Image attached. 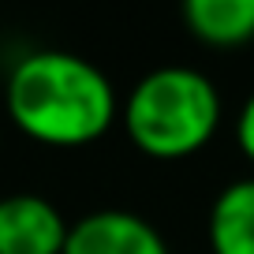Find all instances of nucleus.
Segmentation results:
<instances>
[{
  "instance_id": "nucleus-2",
  "label": "nucleus",
  "mask_w": 254,
  "mask_h": 254,
  "mask_svg": "<svg viewBox=\"0 0 254 254\" xmlns=\"http://www.w3.org/2000/svg\"><path fill=\"white\" fill-rule=\"evenodd\" d=\"M127 135L146 157L180 161L213 138L221 124V94L213 79L187 64H161L127 94Z\"/></svg>"
},
{
  "instance_id": "nucleus-3",
  "label": "nucleus",
  "mask_w": 254,
  "mask_h": 254,
  "mask_svg": "<svg viewBox=\"0 0 254 254\" xmlns=\"http://www.w3.org/2000/svg\"><path fill=\"white\" fill-rule=\"evenodd\" d=\"M60 254H168V243L135 209H94L71 221Z\"/></svg>"
},
{
  "instance_id": "nucleus-7",
  "label": "nucleus",
  "mask_w": 254,
  "mask_h": 254,
  "mask_svg": "<svg viewBox=\"0 0 254 254\" xmlns=\"http://www.w3.org/2000/svg\"><path fill=\"white\" fill-rule=\"evenodd\" d=\"M236 142H239V150H243V157L254 165V94L243 101V109H239V116H236Z\"/></svg>"
},
{
  "instance_id": "nucleus-5",
  "label": "nucleus",
  "mask_w": 254,
  "mask_h": 254,
  "mask_svg": "<svg viewBox=\"0 0 254 254\" xmlns=\"http://www.w3.org/2000/svg\"><path fill=\"white\" fill-rule=\"evenodd\" d=\"M206 232L213 254H254V176L232 180L217 190Z\"/></svg>"
},
{
  "instance_id": "nucleus-6",
  "label": "nucleus",
  "mask_w": 254,
  "mask_h": 254,
  "mask_svg": "<svg viewBox=\"0 0 254 254\" xmlns=\"http://www.w3.org/2000/svg\"><path fill=\"white\" fill-rule=\"evenodd\" d=\"M183 19L206 45L232 49L254 38V0H187Z\"/></svg>"
},
{
  "instance_id": "nucleus-4",
  "label": "nucleus",
  "mask_w": 254,
  "mask_h": 254,
  "mask_svg": "<svg viewBox=\"0 0 254 254\" xmlns=\"http://www.w3.org/2000/svg\"><path fill=\"white\" fill-rule=\"evenodd\" d=\"M71 224L41 194L15 190L0 198V254H60Z\"/></svg>"
},
{
  "instance_id": "nucleus-1",
  "label": "nucleus",
  "mask_w": 254,
  "mask_h": 254,
  "mask_svg": "<svg viewBox=\"0 0 254 254\" xmlns=\"http://www.w3.org/2000/svg\"><path fill=\"white\" fill-rule=\"evenodd\" d=\"M8 116L49 146H82L116 120V90L94 60L67 49H34L8 71Z\"/></svg>"
}]
</instances>
